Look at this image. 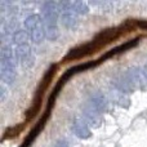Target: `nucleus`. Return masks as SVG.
Masks as SVG:
<instances>
[{"instance_id":"f257e3e1","label":"nucleus","mask_w":147,"mask_h":147,"mask_svg":"<svg viewBox=\"0 0 147 147\" xmlns=\"http://www.w3.org/2000/svg\"><path fill=\"white\" fill-rule=\"evenodd\" d=\"M56 72H57V65H51L49 69L45 71V74H44L43 79L40 80V84H39L38 89H36V92H35V96H34V101H32V103H31V107L26 111V121L32 120L34 117L40 112L44 94H45L47 89L49 88V85H51Z\"/></svg>"},{"instance_id":"f03ea898","label":"nucleus","mask_w":147,"mask_h":147,"mask_svg":"<svg viewBox=\"0 0 147 147\" xmlns=\"http://www.w3.org/2000/svg\"><path fill=\"white\" fill-rule=\"evenodd\" d=\"M58 13V3L56 1H45L41 7V18L45 27V38L52 41L58 38V27H57Z\"/></svg>"},{"instance_id":"7ed1b4c3","label":"nucleus","mask_w":147,"mask_h":147,"mask_svg":"<svg viewBox=\"0 0 147 147\" xmlns=\"http://www.w3.org/2000/svg\"><path fill=\"white\" fill-rule=\"evenodd\" d=\"M16 56L10 45H3L0 52V78L5 84L12 85L16 80Z\"/></svg>"},{"instance_id":"20e7f679","label":"nucleus","mask_w":147,"mask_h":147,"mask_svg":"<svg viewBox=\"0 0 147 147\" xmlns=\"http://www.w3.org/2000/svg\"><path fill=\"white\" fill-rule=\"evenodd\" d=\"M26 31L30 35V39L34 43H41L45 38V27H44L43 18L39 14H31L25 21Z\"/></svg>"},{"instance_id":"39448f33","label":"nucleus","mask_w":147,"mask_h":147,"mask_svg":"<svg viewBox=\"0 0 147 147\" xmlns=\"http://www.w3.org/2000/svg\"><path fill=\"white\" fill-rule=\"evenodd\" d=\"M99 51V48L96 45L93 40L88 41V43L83 44V45H79L76 48L71 49L69 53L65 56L63 58V62H72V61H78V59H81L84 57H88V56H92V54L97 53Z\"/></svg>"},{"instance_id":"423d86ee","label":"nucleus","mask_w":147,"mask_h":147,"mask_svg":"<svg viewBox=\"0 0 147 147\" xmlns=\"http://www.w3.org/2000/svg\"><path fill=\"white\" fill-rule=\"evenodd\" d=\"M16 59L20 62L21 65H23L25 67H30L34 65V56H32V49H31L30 44H20L16 45L14 51Z\"/></svg>"},{"instance_id":"0eeeda50","label":"nucleus","mask_w":147,"mask_h":147,"mask_svg":"<svg viewBox=\"0 0 147 147\" xmlns=\"http://www.w3.org/2000/svg\"><path fill=\"white\" fill-rule=\"evenodd\" d=\"M49 115H51V111H48V110H45V111L43 112V115H41L40 120L38 121V124H36L35 127H34V129L28 133V136L25 138V141H23L22 145H21L20 147H30L31 145H32V142L35 141V138L38 137V136L40 134L41 130L44 129V127H45L47 121H48V119H49Z\"/></svg>"},{"instance_id":"6e6552de","label":"nucleus","mask_w":147,"mask_h":147,"mask_svg":"<svg viewBox=\"0 0 147 147\" xmlns=\"http://www.w3.org/2000/svg\"><path fill=\"white\" fill-rule=\"evenodd\" d=\"M140 40H141V38H136V39H132V40H129V41H125L124 44H120V45H117V47H115V48L110 49L109 52H106V53H105L101 58L97 59V61H98V63H102L103 61H106V59H109V58H111V57L116 56V54L124 53V52L129 51V49L134 48L136 45H138Z\"/></svg>"},{"instance_id":"1a4fd4ad","label":"nucleus","mask_w":147,"mask_h":147,"mask_svg":"<svg viewBox=\"0 0 147 147\" xmlns=\"http://www.w3.org/2000/svg\"><path fill=\"white\" fill-rule=\"evenodd\" d=\"M71 130L76 137L81 138V140H88V138L92 136L89 124L86 123L85 119H83V117H75V119H74L72 125H71Z\"/></svg>"},{"instance_id":"9d476101","label":"nucleus","mask_w":147,"mask_h":147,"mask_svg":"<svg viewBox=\"0 0 147 147\" xmlns=\"http://www.w3.org/2000/svg\"><path fill=\"white\" fill-rule=\"evenodd\" d=\"M86 105L93 107V109L96 110V111H98L99 114H103L107 109V101L103 96H101V94H97V96L92 97V98L86 102Z\"/></svg>"},{"instance_id":"9b49d317","label":"nucleus","mask_w":147,"mask_h":147,"mask_svg":"<svg viewBox=\"0 0 147 147\" xmlns=\"http://www.w3.org/2000/svg\"><path fill=\"white\" fill-rule=\"evenodd\" d=\"M98 61H89V62H84V63H80V65H76V66H74L71 67V69H69L65 74H67V75L71 78V76L74 75H76V74H79V72H84V71H86V70H89V69H93V67H96V66H98Z\"/></svg>"},{"instance_id":"f8f14e48","label":"nucleus","mask_w":147,"mask_h":147,"mask_svg":"<svg viewBox=\"0 0 147 147\" xmlns=\"http://www.w3.org/2000/svg\"><path fill=\"white\" fill-rule=\"evenodd\" d=\"M61 20H62V25L66 26L67 28H75L78 26V18H76V14L72 10L63 12L61 16Z\"/></svg>"},{"instance_id":"ddd939ff","label":"nucleus","mask_w":147,"mask_h":147,"mask_svg":"<svg viewBox=\"0 0 147 147\" xmlns=\"http://www.w3.org/2000/svg\"><path fill=\"white\" fill-rule=\"evenodd\" d=\"M25 125L26 124H17V125H14V127L8 128V129L4 132V134H3V141L12 140V138L18 137V134H21V133L23 132V129H25Z\"/></svg>"},{"instance_id":"4468645a","label":"nucleus","mask_w":147,"mask_h":147,"mask_svg":"<svg viewBox=\"0 0 147 147\" xmlns=\"http://www.w3.org/2000/svg\"><path fill=\"white\" fill-rule=\"evenodd\" d=\"M75 14H86L89 12V7L85 1H70V9Z\"/></svg>"},{"instance_id":"2eb2a0df","label":"nucleus","mask_w":147,"mask_h":147,"mask_svg":"<svg viewBox=\"0 0 147 147\" xmlns=\"http://www.w3.org/2000/svg\"><path fill=\"white\" fill-rule=\"evenodd\" d=\"M54 147H70V145H69V142H67V141L59 140V141H57V142H56Z\"/></svg>"},{"instance_id":"dca6fc26","label":"nucleus","mask_w":147,"mask_h":147,"mask_svg":"<svg viewBox=\"0 0 147 147\" xmlns=\"http://www.w3.org/2000/svg\"><path fill=\"white\" fill-rule=\"evenodd\" d=\"M137 27L147 31V21H137Z\"/></svg>"},{"instance_id":"f3484780","label":"nucleus","mask_w":147,"mask_h":147,"mask_svg":"<svg viewBox=\"0 0 147 147\" xmlns=\"http://www.w3.org/2000/svg\"><path fill=\"white\" fill-rule=\"evenodd\" d=\"M0 90H1V101H4L5 99V86L4 85H1V88H0Z\"/></svg>"},{"instance_id":"a211bd4d","label":"nucleus","mask_w":147,"mask_h":147,"mask_svg":"<svg viewBox=\"0 0 147 147\" xmlns=\"http://www.w3.org/2000/svg\"><path fill=\"white\" fill-rule=\"evenodd\" d=\"M143 74H145V76H146V79H147V63L145 65V67H143Z\"/></svg>"}]
</instances>
